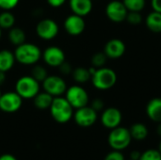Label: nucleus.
Returning a JSON list of instances; mask_svg holds the SVG:
<instances>
[{
    "instance_id": "obj_1",
    "label": "nucleus",
    "mask_w": 161,
    "mask_h": 160,
    "mask_svg": "<svg viewBox=\"0 0 161 160\" xmlns=\"http://www.w3.org/2000/svg\"><path fill=\"white\" fill-rule=\"evenodd\" d=\"M15 60L23 65H35L42 58L41 49L34 43L24 42L16 46L14 52Z\"/></svg>"
},
{
    "instance_id": "obj_2",
    "label": "nucleus",
    "mask_w": 161,
    "mask_h": 160,
    "mask_svg": "<svg viewBox=\"0 0 161 160\" xmlns=\"http://www.w3.org/2000/svg\"><path fill=\"white\" fill-rule=\"evenodd\" d=\"M49 110L52 118L59 124H66L74 117V108L65 97H54Z\"/></svg>"
},
{
    "instance_id": "obj_3",
    "label": "nucleus",
    "mask_w": 161,
    "mask_h": 160,
    "mask_svg": "<svg viewBox=\"0 0 161 160\" xmlns=\"http://www.w3.org/2000/svg\"><path fill=\"white\" fill-rule=\"evenodd\" d=\"M92 83L93 87L100 91H107L115 86L117 82V74L114 70L107 67L96 69L92 75Z\"/></svg>"
},
{
    "instance_id": "obj_4",
    "label": "nucleus",
    "mask_w": 161,
    "mask_h": 160,
    "mask_svg": "<svg viewBox=\"0 0 161 160\" xmlns=\"http://www.w3.org/2000/svg\"><path fill=\"white\" fill-rule=\"evenodd\" d=\"M132 141V137L130 135V131L128 128L118 126L116 128L111 129L108 137V142L112 150L123 151L126 149Z\"/></svg>"
},
{
    "instance_id": "obj_5",
    "label": "nucleus",
    "mask_w": 161,
    "mask_h": 160,
    "mask_svg": "<svg viewBox=\"0 0 161 160\" xmlns=\"http://www.w3.org/2000/svg\"><path fill=\"white\" fill-rule=\"evenodd\" d=\"M15 91L23 99H32L40 92V82L31 75H24L17 80Z\"/></svg>"
},
{
    "instance_id": "obj_6",
    "label": "nucleus",
    "mask_w": 161,
    "mask_h": 160,
    "mask_svg": "<svg viewBox=\"0 0 161 160\" xmlns=\"http://www.w3.org/2000/svg\"><path fill=\"white\" fill-rule=\"evenodd\" d=\"M65 98L74 109L83 108L89 104V94L87 91L79 85H74L67 88L65 91Z\"/></svg>"
},
{
    "instance_id": "obj_7",
    "label": "nucleus",
    "mask_w": 161,
    "mask_h": 160,
    "mask_svg": "<svg viewBox=\"0 0 161 160\" xmlns=\"http://www.w3.org/2000/svg\"><path fill=\"white\" fill-rule=\"evenodd\" d=\"M23 104V98L16 91H8L0 96V109L6 113L18 111Z\"/></svg>"
},
{
    "instance_id": "obj_8",
    "label": "nucleus",
    "mask_w": 161,
    "mask_h": 160,
    "mask_svg": "<svg viewBox=\"0 0 161 160\" xmlns=\"http://www.w3.org/2000/svg\"><path fill=\"white\" fill-rule=\"evenodd\" d=\"M42 84L44 91L48 92L53 97L62 95L67 90L66 82L62 77L58 75H48L42 82Z\"/></svg>"
},
{
    "instance_id": "obj_9",
    "label": "nucleus",
    "mask_w": 161,
    "mask_h": 160,
    "mask_svg": "<svg viewBox=\"0 0 161 160\" xmlns=\"http://www.w3.org/2000/svg\"><path fill=\"white\" fill-rule=\"evenodd\" d=\"M128 10L123 1L112 0L106 7V15L113 23H123L125 21Z\"/></svg>"
},
{
    "instance_id": "obj_10",
    "label": "nucleus",
    "mask_w": 161,
    "mask_h": 160,
    "mask_svg": "<svg viewBox=\"0 0 161 160\" xmlns=\"http://www.w3.org/2000/svg\"><path fill=\"white\" fill-rule=\"evenodd\" d=\"M36 33L42 40H53L58 34V25L52 19H42L36 26Z\"/></svg>"
},
{
    "instance_id": "obj_11",
    "label": "nucleus",
    "mask_w": 161,
    "mask_h": 160,
    "mask_svg": "<svg viewBox=\"0 0 161 160\" xmlns=\"http://www.w3.org/2000/svg\"><path fill=\"white\" fill-rule=\"evenodd\" d=\"M74 119L80 127H90L97 121V112L89 106L77 108L74 113Z\"/></svg>"
},
{
    "instance_id": "obj_12",
    "label": "nucleus",
    "mask_w": 161,
    "mask_h": 160,
    "mask_svg": "<svg viewBox=\"0 0 161 160\" xmlns=\"http://www.w3.org/2000/svg\"><path fill=\"white\" fill-rule=\"evenodd\" d=\"M42 58L50 67L60 66L65 61V54L62 49L58 46H49L42 53Z\"/></svg>"
},
{
    "instance_id": "obj_13",
    "label": "nucleus",
    "mask_w": 161,
    "mask_h": 160,
    "mask_svg": "<svg viewBox=\"0 0 161 160\" xmlns=\"http://www.w3.org/2000/svg\"><path fill=\"white\" fill-rule=\"evenodd\" d=\"M123 115L122 112L116 108H106L101 115V123L108 129H113L120 126L122 123Z\"/></svg>"
},
{
    "instance_id": "obj_14",
    "label": "nucleus",
    "mask_w": 161,
    "mask_h": 160,
    "mask_svg": "<svg viewBox=\"0 0 161 160\" xmlns=\"http://www.w3.org/2000/svg\"><path fill=\"white\" fill-rule=\"evenodd\" d=\"M85 27L86 24L84 18L75 13L69 15L64 21V29L72 36H78L82 34Z\"/></svg>"
},
{
    "instance_id": "obj_15",
    "label": "nucleus",
    "mask_w": 161,
    "mask_h": 160,
    "mask_svg": "<svg viewBox=\"0 0 161 160\" xmlns=\"http://www.w3.org/2000/svg\"><path fill=\"white\" fill-rule=\"evenodd\" d=\"M125 50H126L125 43L120 39L109 40L104 47V53L106 54L108 58H111V59L120 58L125 55Z\"/></svg>"
},
{
    "instance_id": "obj_16",
    "label": "nucleus",
    "mask_w": 161,
    "mask_h": 160,
    "mask_svg": "<svg viewBox=\"0 0 161 160\" xmlns=\"http://www.w3.org/2000/svg\"><path fill=\"white\" fill-rule=\"evenodd\" d=\"M73 13L79 16H87L92 9V0H69Z\"/></svg>"
},
{
    "instance_id": "obj_17",
    "label": "nucleus",
    "mask_w": 161,
    "mask_h": 160,
    "mask_svg": "<svg viewBox=\"0 0 161 160\" xmlns=\"http://www.w3.org/2000/svg\"><path fill=\"white\" fill-rule=\"evenodd\" d=\"M146 114L151 121L158 124L161 123V98L156 97L148 102L146 106Z\"/></svg>"
},
{
    "instance_id": "obj_18",
    "label": "nucleus",
    "mask_w": 161,
    "mask_h": 160,
    "mask_svg": "<svg viewBox=\"0 0 161 160\" xmlns=\"http://www.w3.org/2000/svg\"><path fill=\"white\" fill-rule=\"evenodd\" d=\"M145 24L147 28L153 33H161V13L153 10L150 12L146 19Z\"/></svg>"
},
{
    "instance_id": "obj_19",
    "label": "nucleus",
    "mask_w": 161,
    "mask_h": 160,
    "mask_svg": "<svg viewBox=\"0 0 161 160\" xmlns=\"http://www.w3.org/2000/svg\"><path fill=\"white\" fill-rule=\"evenodd\" d=\"M15 57L12 52L9 50H1L0 51V71L8 72L15 63Z\"/></svg>"
},
{
    "instance_id": "obj_20",
    "label": "nucleus",
    "mask_w": 161,
    "mask_h": 160,
    "mask_svg": "<svg viewBox=\"0 0 161 160\" xmlns=\"http://www.w3.org/2000/svg\"><path fill=\"white\" fill-rule=\"evenodd\" d=\"M129 131H130L132 140H135L138 141H144L149 134L147 126L142 123H136L132 124L131 127L129 128Z\"/></svg>"
},
{
    "instance_id": "obj_21",
    "label": "nucleus",
    "mask_w": 161,
    "mask_h": 160,
    "mask_svg": "<svg viewBox=\"0 0 161 160\" xmlns=\"http://www.w3.org/2000/svg\"><path fill=\"white\" fill-rule=\"evenodd\" d=\"M34 105L39 109H47L50 108L54 97L46 91L39 92L34 98Z\"/></svg>"
},
{
    "instance_id": "obj_22",
    "label": "nucleus",
    "mask_w": 161,
    "mask_h": 160,
    "mask_svg": "<svg viewBox=\"0 0 161 160\" xmlns=\"http://www.w3.org/2000/svg\"><path fill=\"white\" fill-rule=\"evenodd\" d=\"M8 40L13 45L18 46L25 42V33L22 28L13 26L8 31Z\"/></svg>"
},
{
    "instance_id": "obj_23",
    "label": "nucleus",
    "mask_w": 161,
    "mask_h": 160,
    "mask_svg": "<svg viewBox=\"0 0 161 160\" xmlns=\"http://www.w3.org/2000/svg\"><path fill=\"white\" fill-rule=\"evenodd\" d=\"M72 75H73L74 80L80 84L86 83L89 80H91V78H92V74H91L89 69H87L85 67H77V68L74 69L72 72Z\"/></svg>"
},
{
    "instance_id": "obj_24",
    "label": "nucleus",
    "mask_w": 161,
    "mask_h": 160,
    "mask_svg": "<svg viewBox=\"0 0 161 160\" xmlns=\"http://www.w3.org/2000/svg\"><path fill=\"white\" fill-rule=\"evenodd\" d=\"M15 17L10 10H3L0 13V27L2 29H10L14 26Z\"/></svg>"
},
{
    "instance_id": "obj_25",
    "label": "nucleus",
    "mask_w": 161,
    "mask_h": 160,
    "mask_svg": "<svg viewBox=\"0 0 161 160\" xmlns=\"http://www.w3.org/2000/svg\"><path fill=\"white\" fill-rule=\"evenodd\" d=\"M125 8L128 11H139L143 10L146 5L145 0H123Z\"/></svg>"
},
{
    "instance_id": "obj_26",
    "label": "nucleus",
    "mask_w": 161,
    "mask_h": 160,
    "mask_svg": "<svg viewBox=\"0 0 161 160\" xmlns=\"http://www.w3.org/2000/svg\"><path fill=\"white\" fill-rule=\"evenodd\" d=\"M31 76L34 77L37 81L39 82H42L47 76V71L45 70V68L42 65H35L31 71Z\"/></svg>"
},
{
    "instance_id": "obj_27",
    "label": "nucleus",
    "mask_w": 161,
    "mask_h": 160,
    "mask_svg": "<svg viewBox=\"0 0 161 160\" xmlns=\"http://www.w3.org/2000/svg\"><path fill=\"white\" fill-rule=\"evenodd\" d=\"M107 59H108V57L106 56V54L104 52L95 53L92 58V65L97 69L104 67L107 62Z\"/></svg>"
},
{
    "instance_id": "obj_28",
    "label": "nucleus",
    "mask_w": 161,
    "mask_h": 160,
    "mask_svg": "<svg viewBox=\"0 0 161 160\" xmlns=\"http://www.w3.org/2000/svg\"><path fill=\"white\" fill-rule=\"evenodd\" d=\"M139 160H161V154L158 150L148 149L142 153V156Z\"/></svg>"
},
{
    "instance_id": "obj_29",
    "label": "nucleus",
    "mask_w": 161,
    "mask_h": 160,
    "mask_svg": "<svg viewBox=\"0 0 161 160\" xmlns=\"http://www.w3.org/2000/svg\"><path fill=\"white\" fill-rule=\"evenodd\" d=\"M125 21L132 25H138L142 22V16L139 11H128Z\"/></svg>"
},
{
    "instance_id": "obj_30",
    "label": "nucleus",
    "mask_w": 161,
    "mask_h": 160,
    "mask_svg": "<svg viewBox=\"0 0 161 160\" xmlns=\"http://www.w3.org/2000/svg\"><path fill=\"white\" fill-rule=\"evenodd\" d=\"M20 0H0V8L3 10H11L14 8Z\"/></svg>"
},
{
    "instance_id": "obj_31",
    "label": "nucleus",
    "mask_w": 161,
    "mask_h": 160,
    "mask_svg": "<svg viewBox=\"0 0 161 160\" xmlns=\"http://www.w3.org/2000/svg\"><path fill=\"white\" fill-rule=\"evenodd\" d=\"M104 160H125V156L123 155L122 151H116L113 150L110 153H108Z\"/></svg>"
},
{
    "instance_id": "obj_32",
    "label": "nucleus",
    "mask_w": 161,
    "mask_h": 160,
    "mask_svg": "<svg viewBox=\"0 0 161 160\" xmlns=\"http://www.w3.org/2000/svg\"><path fill=\"white\" fill-rule=\"evenodd\" d=\"M91 107H92L96 112L101 111V110L104 108V102H103V100H101L100 98H96V99H94V100L92 102Z\"/></svg>"
},
{
    "instance_id": "obj_33",
    "label": "nucleus",
    "mask_w": 161,
    "mask_h": 160,
    "mask_svg": "<svg viewBox=\"0 0 161 160\" xmlns=\"http://www.w3.org/2000/svg\"><path fill=\"white\" fill-rule=\"evenodd\" d=\"M58 69H59V72L63 74H72V72H73L72 66L69 63H67L66 61H64L60 66H58Z\"/></svg>"
},
{
    "instance_id": "obj_34",
    "label": "nucleus",
    "mask_w": 161,
    "mask_h": 160,
    "mask_svg": "<svg viewBox=\"0 0 161 160\" xmlns=\"http://www.w3.org/2000/svg\"><path fill=\"white\" fill-rule=\"evenodd\" d=\"M151 7L153 10L161 13V0H151Z\"/></svg>"
},
{
    "instance_id": "obj_35",
    "label": "nucleus",
    "mask_w": 161,
    "mask_h": 160,
    "mask_svg": "<svg viewBox=\"0 0 161 160\" xmlns=\"http://www.w3.org/2000/svg\"><path fill=\"white\" fill-rule=\"evenodd\" d=\"M65 2H66V0H47V3L53 8L61 7Z\"/></svg>"
},
{
    "instance_id": "obj_36",
    "label": "nucleus",
    "mask_w": 161,
    "mask_h": 160,
    "mask_svg": "<svg viewBox=\"0 0 161 160\" xmlns=\"http://www.w3.org/2000/svg\"><path fill=\"white\" fill-rule=\"evenodd\" d=\"M141 156H142V153H141L140 151L135 150V151H132V152L130 153L129 157H130V159L131 160H139L140 159V157H141Z\"/></svg>"
},
{
    "instance_id": "obj_37",
    "label": "nucleus",
    "mask_w": 161,
    "mask_h": 160,
    "mask_svg": "<svg viewBox=\"0 0 161 160\" xmlns=\"http://www.w3.org/2000/svg\"><path fill=\"white\" fill-rule=\"evenodd\" d=\"M0 160H17V158L10 154H5L0 157Z\"/></svg>"
},
{
    "instance_id": "obj_38",
    "label": "nucleus",
    "mask_w": 161,
    "mask_h": 160,
    "mask_svg": "<svg viewBox=\"0 0 161 160\" xmlns=\"http://www.w3.org/2000/svg\"><path fill=\"white\" fill-rule=\"evenodd\" d=\"M6 81V73L0 71V86H2Z\"/></svg>"
},
{
    "instance_id": "obj_39",
    "label": "nucleus",
    "mask_w": 161,
    "mask_h": 160,
    "mask_svg": "<svg viewBox=\"0 0 161 160\" xmlns=\"http://www.w3.org/2000/svg\"><path fill=\"white\" fill-rule=\"evenodd\" d=\"M157 133H158V135L161 137V123L158 124V127H157Z\"/></svg>"
},
{
    "instance_id": "obj_40",
    "label": "nucleus",
    "mask_w": 161,
    "mask_h": 160,
    "mask_svg": "<svg viewBox=\"0 0 161 160\" xmlns=\"http://www.w3.org/2000/svg\"><path fill=\"white\" fill-rule=\"evenodd\" d=\"M158 151H159V153L161 154V141L159 142V144H158Z\"/></svg>"
},
{
    "instance_id": "obj_41",
    "label": "nucleus",
    "mask_w": 161,
    "mask_h": 160,
    "mask_svg": "<svg viewBox=\"0 0 161 160\" xmlns=\"http://www.w3.org/2000/svg\"><path fill=\"white\" fill-rule=\"evenodd\" d=\"M1 37H2V28L0 27V39H1Z\"/></svg>"
},
{
    "instance_id": "obj_42",
    "label": "nucleus",
    "mask_w": 161,
    "mask_h": 160,
    "mask_svg": "<svg viewBox=\"0 0 161 160\" xmlns=\"http://www.w3.org/2000/svg\"><path fill=\"white\" fill-rule=\"evenodd\" d=\"M1 94H2V92H1V90H0V96H1Z\"/></svg>"
},
{
    "instance_id": "obj_43",
    "label": "nucleus",
    "mask_w": 161,
    "mask_h": 160,
    "mask_svg": "<svg viewBox=\"0 0 161 160\" xmlns=\"http://www.w3.org/2000/svg\"><path fill=\"white\" fill-rule=\"evenodd\" d=\"M129 160H131V159H129Z\"/></svg>"
}]
</instances>
